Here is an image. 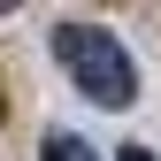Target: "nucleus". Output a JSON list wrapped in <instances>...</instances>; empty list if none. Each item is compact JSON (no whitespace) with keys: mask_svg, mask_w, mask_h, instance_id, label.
I'll return each mask as SVG.
<instances>
[{"mask_svg":"<svg viewBox=\"0 0 161 161\" xmlns=\"http://www.w3.org/2000/svg\"><path fill=\"white\" fill-rule=\"evenodd\" d=\"M54 54H62L69 85L92 100V108H130L138 100V69L123 54V38L100 23H54Z\"/></svg>","mask_w":161,"mask_h":161,"instance_id":"obj_1","label":"nucleus"},{"mask_svg":"<svg viewBox=\"0 0 161 161\" xmlns=\"http://www.w3.org/2000/svg\"><path fill=\"white\" fill-rule=\"evenodd\" d=\"M38 161H100V153H92L77 130H46V138H38Z\"/></svg>","mask_w":161,"mask_h":161,"instance_id":"obj_2","label":"nucleus"},{"mask_svg":"<svg viewBox=\"0 0 161 161\" xmlns=\"http://www.w3.org/2000/svg\"><path fill=\"white\" fill-rule=\"evenodd\" d=\"M115 161H161L153 146H123V153H115Z\"/></svg>","mask_w":161,"mask_h":161,"instance_id":"obj_3","label":"nucleus"},{"mask_svg":"<svg viewBox=\"0 0 161 161\" xmlns=\"http://www.w3.org/2000/svg\"><path fill=\"white\" fill-rule=\"evenodd\" d=\"M0 115H8V100H0Z\"/></svg>","mask_w":161,"mask_h":161,"instance_id":"obj_4","label":"nucleus"}]
</instances>
